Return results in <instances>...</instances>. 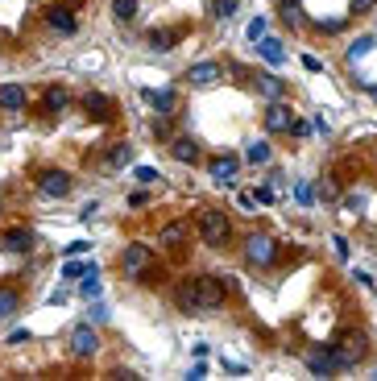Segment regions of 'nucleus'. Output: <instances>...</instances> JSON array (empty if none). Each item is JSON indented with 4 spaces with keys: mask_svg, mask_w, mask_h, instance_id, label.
I'll return each mask as SVG.
<instances>
[{
    "mask_svg": "<svg viewBox=\"0 0 377 381\" xmlns=\"http://www.w3.org/2000/svg\"><path fill=\"white\" fill-rule=\"evenodd\" d=\"M377 0H353V12H369Z\"/></svg>",
    "mask_w": 377,
    "mask_h": 381,
    "instance_id": "obj_40",
    "label": "nucleus"
},
{
    "mask_svg": "<svg viewBox=\"0 0 377 381\" xmlns=\"http://www.w3.org/2000/svg\"><path fill=\"white\" fill-rule=\"evenodd\" d=\"M183 241H187V224H166L158 232V245H166V249H178Z\"/></svg>",
    "mask_w": 377,
    "mask_h": 381,
    "instance_id": "obj_17",
    "label": "nucleus"
},
{
    "mask_svg": "<svg viewBox=\"0 0 377 381\" xmlns=\"http://www.w3.org/2000/svg\"><path fill=\"white\" fill-rule=\"evenodd\" d=\"M83 108H87V116H95V120H108V116H112V100H108V95H87Z\"/></svg>",
    "mask_w": 377,
    "mask_h": 381,
    "instance_id": "obj_15",
    "label": "nucleus"
},
{
    "mask_svg": "<svg viewBox=\"0 0 377 381\" xmlns=\"http://www.w3.org/2000/svg\"><path fill=\"white\" fill-rule=\"evenodd\" d=\"M0 249H8V253H29V249H33V232H29V228H8V232L0 236Z\"/></svg>",
    "mask_w": 377,
    "mask_h": 381,
    "instance_id": "obj_9",
    "label": "nucleus"
},
{
    "mask_svg": "<svg viewBox=\"0 0 377 381\" xmlns=\"http://www.w3.org/2000/svg\"><path fill=\"white\" fill-rule=\"evenodd\" d=\"M91 319H95V324H104V319H108V307H100V303H95V307H91Z\"/></svg>",
    "mask_w": 377,
    "mask_h": 381,
    "instance_id": "obj_39",
    "label": "nucleus"
},
{
    "mask_svg": "<svg viewBox=\"0 0 377 381\" xmlns=\"http://www.w3.org/2000/svg\"><path fill=\"white\" fill-rule=\"evenodd\" d=\"M37 191L50 195V199H62V195H71V174L66 170H42L37 174Z\"/></svg>",
    "mask_w": 377,
    "mask_h": 381,
    "instance_id": "obj_6",
    "label": "nucleus"
},
{
    "mask_svg": "<svg viewBox=\"0 0 377 381\" xmlns=\"http://www.w3.org/2000/svg\"><path fill=\"white\" fill-rule=\"evenodd\" d=\"M291 124H295V112H291V104H282V100H270V108H266V133H291Z\"/></svg>",
    "mask_w": 377,
    "mask_h": 381,
    "instance_id": "obj_7",
    "label": "nucleus"
},
{
    "mask_svg": "<svg viewBox=\"0 0 377 381\" xmlns=\"http://www.w3.org/2000/svg\"><path fill=\"white\" fill-rule=\"evenodd\" d=\"M257 54H261V58H266L270 66H278V62H286V50H282V41H278V37H270V33H266V37L257 41Z\"/></svg>",
    "mask_w": 377,
    "mask_h": 381,
    "instance_id": "obj_13",
    "label": "nucleus"
},
{
    "mask_svg": "<svg viewBox=\"0 0 377 381\" xmlns=\"http://www.w3.org/2000/svg\"><path fill=\"white\" fill-rule=\"evenodd\" d=\"M178 303H183V311H216L224 303V282L203 274V278H195L191 286L178 290Z\"/></svg>",
    "mask_w": 377,
    "mask_h": 381,
    "instance_id": "obj_1",
    "label": "nucleus"
},
{
    "mask_svg": "<svg viewBox=\"0 0 377 381\" xmlns=\"http://www.w3.org/2000/svg\"><path fill=\"white\" fill-rule=\"evenodd\" d=\"M332 249H336V257H349V241L344 236H332Z\"/></svg>",
    "mask_w": 377,
    "mask_h": 381,
    "instance_id": "obj_37",
    "label": "nucleus"
},
{
    "mask_svg": "<svg viewBox=\"0 0 377 381\" xmlns=\"http://www.w3.org/2000/svg\"><path fill=\"white\" fill-rule=\"evenodd\" d=\"M21 311V295L12 286H0V319H12Z\"/></svg>",
    "mask_w": 377,
    "mask_h": 381,
    "instance_id": "obj_18",
    "label": "nucleus"
},
{
    "mask_svg": "<svg viewBox=\"0 0 377 381\" xmlns=\"http://www.w3.org/2000/svg\"><path fill=\"white\" fill-rule=\"evenodd\" d=\"M58 33H75V17H71V8H50V17H46Z\"/></svg>",
    "mask_w": 377,
    "mask_h": 381,
    "instance_id": "obj_22",
    "label": "nucleus"
},
{
    "mask_svg": "<svg viewBox=\"0 0 377 381\" xmlns=\"http://www.w3.org/2000/svg\"><path fill=\"white\" fill-rule=\"evenodd\" d=\"M369 50H374V37H357V41H353V46H349V58H353V62H357V58H365V54H369Z\"/></svg>",
    "mask_w": 377,
    "mask_h": 381,
    "instance_id": "obj_29",
    "label": "nucleus"
},
{
    "mask_svg": "<svg viewBox=\"0 0 377 381\" xmlns=\"http://www.w3.org/2000/svg\"><path fill=\"white\" fill-rule=\"evenodd\" d=\"M170 154H174L178 162H195V158H199V145H195L191 137H174V141H170Z\"/></svg>",
    "mask_w": 377,
    "mask_h": 381,
    "instance_id": "obj_16",
    "label": "nucleus"
},
{
    "mask_svg": "<svg viewBox=\"0 0 377 381\" xmlns=\"http://www.w3.org/2000/svg\"><path fill=\"white\" fill-rule=\"evenodd\" d=\"M266 33H270V21H266V17H253V21H249V41L257 46Z\"/></svg>",
    "mask_w": 377,
    "mask_h": 381,
    "instance_id": "obj_27",
    "label": "nucleus"
},
{
    "mask_svg": "<svg viewBox=\"0 0 377 381\" xmlns=\"http://www.w3.org/2000/svg\"><path fill=\"white\" fill-rule=\"evenodd\" d=\"M149 266H154L149 245H125V253H120V270H125V278H145Z\"/></svg>",
    "mask_w": 377,
    "mask_h": 381,
    "instance_id": "obj_4",
    "label": "nucleus"
},
{
    "mask_svg": "<svg viewBox=\"0 0 377 381\" xmlns=\"http://www.w3.org/2000/svg\"><path fill=\"white\" fill-rule=\"evenodd\" d=\"M112 17H116V21H125V25H129V21H133V17H137V0H112Z\"/></svg>",
    "mask_w": 377,
    "mask_h": 381,
    "instance_id": "obj_25",
    "label": "nucleus"
},
{
    "mask_svg": "<svg viewBox=\"0 0 377 381\" xmlns=\"http://www.w3.org/2000/svg\"><path fill=\"white\" fill-rule=\"evenodd\" d=\"M108 162H112V166H129V162H133V145H129V141H120V145H112V154H108Z\"/></svg>",
    "mask_w": 377,
    "mask_h": 381,
    "instance_id": "obj_26",
    "label": "nucleus"
},
{
    "mask_svg": "<svg viewBox=\"0 0 377 381\" xmlns=\"http://www.w3.org/2000/svg\"><path fill=\"white\" fill-rule=\"evenodd\" d=\"M374 381H377V373H374Z\"/></svg>",
    "mask_w": 377,
    "mask_h": 381,
    "instance_id": "obj_42",
    "label": "nucleus"
},
{
    "mask_svg": "<svg viewBox=\"0 0 377 381\" xmlns=\"http://www.w3.org/2000/svg\"><path fill=\"white\" fill-rule=\"evenodd\" d=\"M237 166H241V158H232V154H224V158H212V166H208V174L216 178V183H232V174H237Z\"/></svg>",
    "mask_w": 377,
    "mask_h": 381,
    "instance_id": "obj_10",
    "label": "nucleus"
},
{
    "mask_svg": "<svg viewBox=\"0 0 377 381\" xmlns=\"http://www.w3.org/2000/svg\"><path fill=\"white\" fill-rule=\"evenodd\" d=\"M307 369H311V378H328V373H336V365H332V349H311V353H307Z\"/></svg>",
    "mask_w": 377,
    "mask_h": 381,
    "instance_id": "obj_11",
    "label": "nucleus"
},
{
    "mask_svg": "<svg viewBox=\"0 0 377 381\" xmlns=\"http://www.w3.org/2000/svg\"><path fill=\"white\" fill-rule=\"evenodd\" d=\"M46 108H50V112H62V108H66V91H62V87H50V91H46Z\"/></svg>",
    "mask_w": 377,
    "mask_h": 381,
    "instance_id": "obj_28",
    "label": "nucleus"
},
{
    "mask_svg": "<svg viewBox=\"0 0 377 381\" xmlns=\"http://www.w3.org/2000/svg\"><path fill=\"white\" fill-rule=\"evenodd\" d=\"M174 41H178V33H174V29H162V33L154 29V33H149V46H154V50H162V54H166V50H174Z\"/></svg>",
    "mask_w": 377,
    "mask_h": 381,
    "instance_id": "obj_23",
    "label": "nucleus"
},
{
    "mask_svg": "<svg viewBox=\"0 0 377 381\" xmlns=\"http://www.w3.org/2000/svg\"><path fill=\"white\" fill-rule=\"evenodd\" d=\"M95 349H100L95 328H91V324H79V328L71 332V357H95Z\"/></svg>",
    "mask_w": 377,
    "mask_h": 381,
    "instance_id": "obj_8",
    "label": "nucleus"
},
{
    "mask_svg": "<svg viewBox=\"0 0 377 381\" xmlns=\"http://www.w3.org/2000/svg\"><path fill=\"white\" fill-rule=\"evenodd\" d=\"M145 100L158 108V116H174V108H178V95L166 87V91H145Z\"/></svg>",
    "mask_w": 377,
    "mask_h": 381,
    "instance_id": "obj_14",
    "label": "nucleus"
},
{
    "mask_svg": "<svg viewBox=\"0 0 377 381\" xmlns=\"http://www.w3.org/2000/svg\"><path fill=\"white\" fill-rule=\"evenodd\" d=\"M332 349V365H336V373L340 369H353L357 361H365V336H340L336 344H328Z\"/></svg>",
    "mask_w": 377,
    "mask_h": 381,
    "instance_id": "obj_3",
    "label": "nucleus"
},
{
    "mask_svg": "<svg viewBox=\"0 0 377 381\" xmlns=\"http://www.w3.org/2000/svg\"><path fill=\"white\" fill-rule=\"evenodd\" d=\"M208 378V365H203V361H195V365H191V381H203Z\"/></svg>",
    "mask_w": 377,
    "mask_h": 381,
    "instance_id": "obj_38",
    "label": "nucleus"
},
{
    "mask_svg": "<svg viewBox=\"0 0 377 381\" xmlns=\"http://www.w3.org/2000/svg\"><path fill=\"white\" fill-rule=\"evenodd\" d=\"M282 8H286L282 17H286L291 25H303V8H299V0H282Z\"/></svg>",
    "mask_w": 377,
    "mask_h": 381,
    "instance_id": "obj_31",
    "label": "nucleus"
},
{
    "mask_svg": "<svg viewBox=\"0 0 377 381\" xmlns=\"http://www.w3.org/2000/svg\"><path fill=\"white\" fill-rule=\"evenodd\" d=\"M295 195H299V203H311V199H315V191H311V183H299V187H295Z\"/></svg>",
    "mask_w": 377,
    "mask_h": 381,
    "instance_id": "obj_34",
    "label": "nucleus"
},
{
    "mask_svg": "<svg viewBox=\"0 0 377 381\" xmlns=\"http://www.w3.org/2000/svg\"><path fill=\"white\" fill-rule=\"evenodd\" d=\"M344 207H349L353 216H361V207H365V195H349V199H344Z\"/></svg>",
    "mask_w": 377,
    "mask_h": 381,
    "instance_id": "obj_35",
    "label": "nucleus"
},
{
    "mask_svg": "<svg viewBox=\"0 0 377 381\" xmlns=\"http://www.w3.org/2000/svg\"><path fill=\"white\" fill-rule=\"evenodd\" d=\"M87 249H91L87 241H71V245H66V257H79V253H87Z\"/></svg>",
    "mask_w": 377,
    "mask_h": 381,
    "instance_id": "obj_36",
    "label": "nucleus"
},
{
    "mask_svg": "<svg viewBox=\"0 0 377 381\" xmlns=\"http://www.w3.org/2000/svg\"><path fill=\"white\" fill-rule=\"evenodd\" d=\"M199 236H203V245L220 249V245L232 236V224H228V216H224V212H216V207L199 212Z\"/></svg>",
    "mask_w": 377,
    "mask_h": 381,
    "instance_id": "obj_2",
    "label": "nucleus"
},
{
    "mask_svg": "<svg viewBox=\"0 0 377 381\" xmlns=\"http://www.w3.org/2000/svg\"><path fill=\"white\" fill-rule=\"evenodd\" d=\"M245 158H249L253 166H266V162H270V141H249Z\"/></svg>",
    "mask_w": 377,
    "mask_h": 381,
    "instance_id": "obj_24",
    "label": "nucleus"
},
{
    "mask_svg": "<svg viewBox=\"0 0 377 381\" xmlns=\"http://www.w3.org/2000/svg\"><path fill=\"white\" fill-rule=\"evenodd\" d=\"M133 178H137L141 187H154V183H158V170H154V166H137V170H133Z\"/></svg>",
    "mask_w": 377,
    "mask_h": 381,
    "instance_id": "obj_30",
    "label": "nucleus"
},
{
    "mask_svg": "<svg viewBox=\"0 0 377 381\" xmlns=\"http://www.w3.org/2000/svg\"><path fill=\"white\" fill-rule=\"evenodd\" d=\"M187 79H191L195 87H212V83L220 79V66H216V62H195V66L187 71Z\"/></svg>",
    "mask_w": 377,
    "mask_h": 381,
    "instance_id": "obj_12",
    "label": "nucleus"
},
{
    "mask_svg": "<svg viewBox=\"0 0 377 381\" xmlns=\"http://www.w3.org/2000/svg\"><path fill=\"white\" fill-rule=\"evenodd\" d=\"M374 100H377V91H374Z\"/></svg>",
    "mask_w": 377,
    "mask_h": 381,
    "instance_id": "obj_41",
    "label": "nucleus"
},
{
    "mask_svg": "<svg viewBox=\"0 0 377 381\" xmlns=\"http://www.w3.org/2000/svg\"><path fill=\"white\" fill-rule=\"evenodd\" d=\"M237 4H241V0H212L216 17H232V12H237Z\"/></svg>",
    "mask_w": 377,
    "mask_h": 381,
    "instance_id": "obj_33",
    "label": "nucleus"
},
{
    "mask_svg": "<svg viewBox=\"0 0 377 381\" xmlns=\"http://www.w3.org/2000/svg\"><path fill=\"white\" fill-rule=\"evenodd\" d=\"M0 108H25V87L4 83V87H0Z\"/></svg>",
    "mask_w": 377,
    "mask_h": 381,
    "instance_id": "obj_21",
    "label": "nucleus"
},
{
    "mask_svg": "<svg viewBox=\"0 0 377 381\" xmlns=\"http://www.w3.org/2000/svg\"><path fill=\"white\" fill-rule=\"evenodd\" d=\"M245 257H249L253 266H270V261L278 257V245H274V236H266V232H253V236L245 241Z\"/></svg>",
    "mask_w": 377,
    "mask_h": 381,
    "instance_id": "obj_5",
    "label": "nucleus"
},
{
    "mask_svg": "<svg viewBox=\"0 0 377 381\" xmlns=\"http://www.w3.org/2000/svg\"><path fill=\"white\" fill-rule=\"evenodd\" d=\"M79 295H83V299H100V270H95V261H91V266H87V274H83Z\"/></svg>",
    "mask_w": 377,
    "mask_h": 381,
    "instance_id": "obj_20",
    "label": "nucleus"
},
{
    "mask_svg": "<svg viewBox=\"0 0 377 381\" xmlns=\"http://www.w3.org/2000/svg\"><path fill=\"white\" fill-rule=\"evenodd\" d=\"M257 91H261L266 100H282V91H286V87H282V79H278V75H257Z\"/></svg>",
    "mask_w": 377,
    "mask_h": 381,
    "instance_id": "obj_19",
    "label": "nucleus"
},
{
    "mask_svg": "<svg viewBox=\"0 0 377 381\" xmlns=\"http://www.w3.org/2000/svg\"><path fill=\"white\" fill-rule=\"evenodd\" d=\"M87 266H91V261H87ZM87 266H79L75 257H66V266H62V278H83V274H87Z\"/></svg>",
    "mask_w": 377,
    "mask_h": 381,
    "instance_id": "obj_32",
    "label": "nucleus"
}]
</instances>
